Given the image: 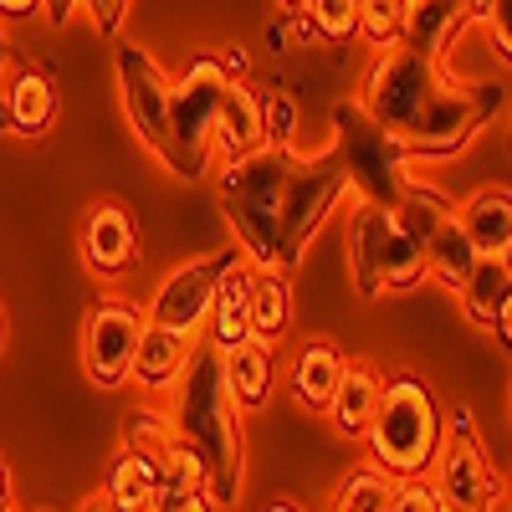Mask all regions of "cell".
<instances>
[{"instance_id": "cell-1", "label": "cell", "mask_w": 512, "mask_h": 512, "mask_svg": "<svg viewBox=\"0 0 512 512\" xmlns=\"http://www.w3.org/2000/svg\"><path fill=\"white\" fill-rule=\"evenodd\" d=\"M354 195L338 154L297 159L292 149L262 144L246 159H231L216 175V200L236 231V251L256 272H292L303 251L338 210V200Z\"/></svg>"}, {"instance_id": "cell-2", "label": "cell", "mask_w": 512, "mask_h": 512, "mask_svg": "<svg viewBox=\"0 0 512 512\" xmlns=\"http://www.w3.org/2000/svg\"><path fill=\"white\" fill-rule=\"evenodd\" d=\"M354 103L390 139H400L410 159H451L487 128L466 82H451L441 62L410 57L405 47H390L374 57L364 93Z\"/></svg>"}, {"instance_id": "cell-3", "label": "cell", "mask_w": 512, "mask_h": 512, "mask_svg": "<svg viewBox=\"0 0 512 512\" xmlns=\"http://www.w3.org/2000/svg\"><path fill=\"white\" fill-rule=\"evenodd\" d=\"M169 425L175 436L205 461V502L210 507H236L241 477H246V436H241V410L231 405L221 354L210 344H195L175 390H169Z\"/></svg>"}, {"instance_id": "cell-4", "label": "cell", "mask_w": 512, "mask_h": 512, "mask_svg": "<svg viewBox=\"0 0 512 512\" xmlns=\"http://www.w3.org/2000/svg\"><path fill=\"white\" fill-rule=\"evenodd\" d=\"M441 431H446V410L436 390L415 374H395V379H384V395H379L364 446L384 477L415 482L431 472V461L441 451Z\"/></svg>"}, {"instance_id": "cell-5", "label": "cell", "mask_w": 512, "mask_h": 512, "mask_svg": "<svg viewBox=\"0 0 512 512\" xmlns=\"http://www.w3.org/2000/svg\"><path fill=\"white\" fill-rule=\"evenodd\" d=\"M226 62L221 57H195L175 82H169V118H164V144L159 164L180 180H210L216 169V113L226 93Z\"/></svg>"}, {"instance_id": "cell-6", "label": "cell", "mask_w": 512, "mask_h": 512, "mask_svg": "<svg viewBox=\"0 0 512 512\" xmlns=\"http://www.w3.org/2000/svg\"><path fill=\"white\" fill-rule=\"evenodd\" d=\"M344 251H349L354 287H359V297H369V303H374V297H384V292H415L420 282H431L425 256L400 231L390 205L354 200L349 231H344Z\"/></svg>"}, {"instance_id": "cell-7", "label": "cell", "mask_w": 512, "mask_h": 512, "mask_svg": "<svg viewBox=\"0 0 512 512\" xmlns=\"http://www.w3.org/2000/svg\"><path fill=\"white\" fill-rule=\"evenodd\" d=\"M431 487L441 497L446 512H497L507 502V482L502 472L487 461L482 431H477V415L456 405L446 415V431H441V451L431 461Z\"/></svg>"}, {"instance_id": "cell-8", "label": "cell", "mask_w": 512, "mask_h": 512, "mask_svg": "<svg viewBox=\"0 0 512 512\" xmlns=\"http://www.w3.org/2000/svg\"><path fill=\"white\" fill-rule=\"evenodd\" d=\"M395 221L415 241V251L425 256L431 282L461 292V282L472 277V267H477V251H472V241H466V231L456 221V200L441 195L436 185H425L420 175H410V185L395 200Z\"/></svg>"}, {"instance_id": "cell-9", "label": "cell", "mask_w": 512, "mask_h": 512, "mask_svg": "<svg viewBox=\"0 0 512 512\" xmlns=\"http://www.w3.org/2000/svg\"><path fill=\"white\" fill-rule=\"evenodd\" d=\"M333 128H338V164L349 175V190L359 200H374V205H390L400 200V190L410 185V149L400 139H390L384 128L359 108V103H338L333 108Z\"/></svg>"}, {"instance_id": "cell-10", "label": "cell", "mask_w": 512, "mask_h": 512, "mask_svg": "<svg viewBox=\"0 0 512 512\" xmlns=\"http://www.w3.org/2000/svg\"><path fill=\"white\" fill-rule=\"evenodd\" d=\"M241 262V251H210V256H195V262L175 267L149 297L144 308V323L149 328H169L180 338H200L205 333V318H210V303L221 292V277Z\"/></svg>"}, {"instance_id": "cell-11", "label": "cell", "mask_w": 512, "mask_h": 512, "mask_svg": "<svg viewBox=\"0 0 512 512\" xmlns=\"http://www.w3.org/2000/svg\"><path fill=\"white\" fill-rule=\"evenodd\" d=\"M144 333V308L123 303V297H103L82 318V369L103 390H118L134 374V349Z\"/></svg>"}, {"instance_id": "cell-12", "label": "cell", "mask_w": 512, "mask_h": 512, "mask_svg": "<svg viewBox=\"0 0 512 512\" xmlns=\"http://www.w3.org/2000/svg\"><path fill=\"white\" fill-rule=\"evenodd\" d=\"M113 67H118V93H123V113L134 123V134L159 154L164 144V118H169V77L139 41H118L113 52Z\"/></svg>"}, {"instance_id": "cell-13", "label": "cell", "mask_w": 512, "mask_h": 512, "mask_svg": "<svg viewBox=\"0 0 512 512\" xmlns=\"http://www.w3.org/2000/svg\"><path fill=\"white\" fill-rule=\"evenodd\" d=\"M82 262L98 277H118L139 262V221L118 200H98L82 221Z\"/></svg>"}, {"instance_id": "cell-14", "label": "cell", "mask_w": 512, "mask_h": 512, "mask_svg": "<svg viewBox=\"0 0 512 512\" xmlns=\"http://www.w3.org/2000/svg\"><path fill=\"white\" fill-rule=\"evenodd\" d=\"M461 313L472 318L477 328H487L497 338V349L507 354V318H512V267H507V256H477V267L472 277L461 282Z\"/></svg>"}, {"instance_id": "cell-15", "label": "cell", "mask_w": 512, "mask_h": 512, "mask_svg": "<svg viewBox=\"0 0 512 512\" xmlns=\"http://www.w3.org/2000/svg\"><path fill=\"white\" fill-rule=\"evenodd\" d=\"M472 31L466 0H405V26H400V47L410 57L441 62L456 41Z\"/></svg>"}, {"instance_id": "cell-16", "label": "cell", "mask_w": 512, "mask_h": 512, "mask_svg": "<svg viewBox=\"0 0 512 512\" xmlns=\"http://www.w3.org/2000/svg\"><path fill=\"white\" fill-rule=\"evenodd\" d=\"M379 395H384V374L374 364H364V359H349L344 379H338V390H333L323 415L333 420V431L344 441H364L369 425H374V410H379Z\"/></svg>"}, {"instance_id": "cell-17", "label": "cell", "mask_w": 512, "mask_h": 512, "mask_svg": "<svg viewBox=\"0 0 512 512\" xmlns=\"http://www.w3.org/2000/svg\"><path fill=\"white\" fill-rule=\"evenodd\" d=\"M267 144V123H262V93L251 82L231 77L221 93V113H216V149L226 159H246Z\"/></svg>"}, {"instance_id": "cell-18", "label": "cell", "mask_w": 512, "mask_h": 512, "mask_svg": "<svg viewBox=\"0 0 512 512\" xmlns=\"http://www.w3.org/2000/svg\"><path fill=\"white\" fill-rule=\"evenodd\" d=\"M456 221L477 256H507L512 251V200L507 185H482L456 205Z\"/></svg>"}, {"instance_id": "cell-19", "label": "cell", "mask_w": 512, "mask_h": 512, "mask_svg": "<svg viewBox=\"0 0 512 512\" xmlns=\"http://www.w3.org/2000/svg\"><path fill=\"white\" fill-rule=\"evenodd\" d=\"M221 374H226V390L236 410H262L277 390V354L262 338H246V344L221 354Z\"/></svg>"}, {"instance_id": "cell-20", "label": "cell", "mask_w": 512, "mask_h": 512, "mask_svg": "<svg viewBox=\"0 0 512 512\" xmlns=\"http://www.w3.org/2000/svg\"><path fill=\"white\" fill-rule=\"evenodd\" d=\"M251 277H256V267H246V256L221 277V292H216V303H210V318H205V333H200V344H210L216 354H226V349L251 338V318H246Z\"/></svg>"}, {"instance_id": "cell-21", "label": "cell", "mask_w": 512, "mask_h": 512, "mask_svg": "<svg viewBox=\"0 0 512 512\" xmlns=\"http://www.w3.org/2000/svg\"><path fill=\"white\" fill-rule=\"evenodd\" d=\"M344 364H349V354L338 349V344H328V338H313V344H303L297 349V359H292V400L303 405V410H328V400H333V390H338V379H344Z\"/></svg>"}, {"instance_id": "cell-22", "label": "cell", "mask_w": 512, "mask_h": 512, "mask_svg": "<svg viewBox=\"0 0 512 512\" xmlns=\"http://www.w3.org/2000/svg\"><path fill=\"white\" fill-rule=\"evenodd\" d=\"M200 344V338H180V333H169V328H149L139 333V349H134V374L128 379H139L144 390L164 395V390H175V379L190 359V349Z\"/></svg>"}, {"instance_id": "cell-23", "label": "cell", "mask_w": 512, "mask_h": 512, "mask_svg": "<svg viewBox=\"0 0 512 512\" xmlns=\"http://www.w3.org/2000/svg\"><path fill=\"white\" fill-rule=\"evenodd\" d=\"M103 502L113 512H149L159 502V466L139 451H118V461L108 466V482H103Z\"/></svg>"}, {"instance_id": "cell-24", "label": "cell", "mask_w": 512, "mask_h": 512, "mask_svg": "<svg viewBox=\"0 0 512 512\" xmlns=\"http://www.w3.org/2000/svg\"><path fill=\"white\" fill-rule=\"evenodd\" d=\"M0 103H6V113H11V128L26 134V139L47 134V128L57 123V88H52L47 72H21Z\"/></svg>"}, {"instance_id": "cell-25", "label": "cell", "mask_w": 512, "mask_h": 512, "mask_svg": "<svg viewBox=\"0 0 512 512\" xmlns=\"http://www.w3.org/2000/svg\"><path fill=\"white\" fill-rule=\"evenodd\" d=\"M246 318H251V338L262 344H277L292 323V282L282 272H256L251 277V303H246Z\"/></svg>"}, {"instance_id": "cell-26", "label": "cell", "mask_w": 512, "mask_h": 512, "mask_svg": "<svg viewBox=\"0 0 512 512\" xmlns=\"http://www.w3.org/2000/svg\"><path fill=\"white\" fill-rule=\"evenodd\" d=\"M390 497H395V477H384L374 461H364L338 482V497L328 512H390Z\"/></svg>"}, {"instance_id": "cell-27", "label": "cell", "mask_w": 512, "mask_h": 512, "mask_svg": "<svg viewBox=\"0 0 512 512\" xmlns=\"http://www.w3.org/2000/svg\"><path fill=\"white\" fill-rule=\"evenodd\" d=\"M118 436H123V451H139V456L159 461L169 446H175V425H169V410L164 405H139V410L123 415Z\"/></svg>"}, {"instance_id": "cell-28", "label": "cell", "mask_w": 512, "mask_h": 512, "mask_svg": "<svg viewBox=\"0 0 512 512\" xmlns=\"http://www.w3.org/2000/svg\"><path fill=\"white\" fill-rule=\"evenodd\" d=\"M159 497H205V461L175 436V446H169L159 461Z\"/></svg>"}, {"instance_id": "cell-29", "label": "cell", "mask_w": 512, "mask_h": 512, "mask_svg": "<svg viewBox=\"0 0 512 512\" xmlns=\"http://www.w3.org/2000/svg\"><path fill=\"white\" fill-rule=\"evenodd\" d=\"M400 26H405V0H359V31L374 52L400 47Z\"/></svg>"}, {"instance_id": "cell-30", "label": "cell", "mask_w": 512, "mask_h": 512, "mask_svg": "<svg viewBox=\"0 0 512 512\" xmlns=\"http://www.w3.org/2000/svg\"><path fill=\"white\" fill-rule=\"evenodd\" d=\"M313 36L323 41H349L359 31V0H308L303 6Z\"/></svg>"}, {"instance_id": "cell-31", "label": "cell", "mask_w": 512, "mask_h": 512, "mask_svg": "<svg viewBox=\"0 0 512 512\" xmlns=\"http://www.w3.org/2000/svg\"><path fill=\"white\" fill-rule=\"evenodd\" d=\"M466 16L487 26V47H492V57L507 67V57H512V41H507V0H466Z\"/></svg>"}, {"instance_id": "cell-32", "label": "cell", "mask_w": 512, "mask_h": 512, "mask_svg": "<svg viewBox=\"0 0 512 512\" xmlns=\"http://www.w3.org/2000/svg\"><path fill=\"white\" fill-rule=\"evenodd\" d=\"M262 123H267V144L272 149H292V139H297V108H292V98H262Z\"/></svg>"}, {"instance_id": "cell-33", "label": "cell", "mask_w": 512, "mask_h": 512, "mask_svg": "<svg viewBox=\"0 0 512 512\" xmlns=\"http://www.w3.org/2000/svg\"><path fill=\"white\" fill-rule=\"evenodd\" d=\"M390 512H446L431 477H415V482H395V497H390Z\"/></svg>"}, {"instance_id": "cell-34", "label": "cell", "mask_w": 512, "mask_h": 512, "mask_svg": "<svg viewBox=\"0 0 512 512\" xmlns=\"http://www.w3.org/2000/svg\"><path fill=\"white\" fill-rule=\"evenodd\" d=\"M128 6H134V0H82V6H77V16H88L98 36H118V31H123V16H128Z\"/></svg>"}, {"instance_id": "cell-35", "label": "cell", "mask_w": 512, "mask_h": 512, "mask_svg": "<svg viewBox=\"0 0 512 512\" xmlns=\"http://www.w3.org/2000/svg\"><path fill=\"white\" fill-rule=\"evenodd\" d=\"M149 512H216L205 497H159Z\"/></svg>"}, {"instance_id": "cell-36", "label": "cell", "mask_w": 512, "mask_h": 512, "mask_svg": "<svg viewBox=\"0 0 512 512\" xmlns=\"http://www.w3.org/2000/svg\"><path fill=\"white\" fill-rule=\"evenodd\" d=\"M77 6H82V0H41V16H47L52 26H67L77 16Z\"/></svg>"}, {"instance_id": "cell-37", "label": "cell", "mask_w": 512, "mask_h": 512, "mask_svg": "<svg viewBox=\"0 0 512 512\" xmlns=\"http://www.w3.org/2000/svg\"><path fill=\"white\" fill-rule=\"evenodd\" d=\"M41 11V0H0V16H11V21H26Z\"/></svg>"}, {"instance_id": "cell-38", "label": "cell", "mask_w": 512, "mask_h": 512, "mask_svg": "<svg viewBox=\"0 0 512 512\" xmlns=\"http://www.w3.org/2000/svg\"><path fill=\"white\" fill-rule=\"evenodd\" d=\"M0 512H16V482H11L6 461H0Z\"/></svg>"}, {"instance_id": "cell-39", "label": "cell", "mask_w": 512, "mask_h": 512, "mask_svg": "<svg viewBox=\"0 0 512 512\" xmlns=\"http://www.w3.org/2000/svg\"><path fill=\"white\" fill-rule=\"evenodd\" d=\"M11 67H16V47H11V36L0 31V77H6Z\"/></svg>"}, {"instance_id": "cell-40", "label": "cell", "mask_w": 512, "mask_h": 512, "mask_svg": "<svg viewBox=\"0 0 512 512\" xmlns=\"http://www.w3.org/2000/svg\"><path fill=\"white\" fill-rule=\"evenodd\" d=\"M77 512H113V507H108V502H103V492H98V497H88V502H82Z\"/></svg>"}, {"instance_id": "cell-41", "label": "cell", "mask_w": 512, "mask_h": 512, "mask_svg": "<svg viewBox=\"0 0 512 512\" xmlns=\"http://www.w3.org/2000/svg\"><path fill=\"white\" fill-rule=\"evenodd\" d=\"M267 512H308V507H297V502H287V497H277V502H267Z\"/></svg>"}, {"instance_id": "cell-42", "label": "cell", "mask_w": 512, "mask_h": 512, "mask_svg": "<svg viewBox=\"0 0 512 512\" xmlns=\"http://www.w3.org/2000/svg\"><path fill=\"white\" fill-rule=\"evenodd\" d=\"M6 128H11V113H6V103H0V134H6Z\"/></svg>"}, {"instance_id": "cell-43", "label": "cell", "mask_w": 512, "mask_h": 512, "mask_svg": "<svg viewBox=\"0 0 512 512\" xmlns=\"http://www.w3.org/2000/svg\"><path fill=\"white\" fill-rule=\"evenodd\" d=\"M282 6H287V11H303V6H308V0H282Z\"/></svg>"}, {"instance_id": "cell-44", "label": "cell", "mask_w": 512, "mask_h": 512, "mask_svg": "<svg viewBox=\"0 0 512 512\" xmlns=\"http://www.w3.org/2000/svg\"><path fill=\"white\" fill-rule=\"evenodd\" d=\"M0 333H6V318H0Z\"/></svg>"}]
</instances>
